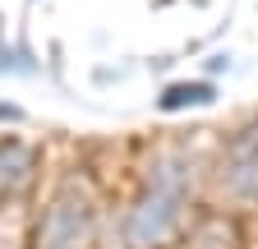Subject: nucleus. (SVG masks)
Here are the masks:
<instances>
[{
  "label": "nucleus",
  "instance_id": "nucleus-1",
  "mask_svg": "<svg viewBox=\"0 0 258 249\" xmlns=\"http://www.w3.org/2000/svg\"><path fill=\"white\" fill-rule=\"evenodd\" d=\"M184 194H189V171L184 162H157L139 203L129 208V240L139 249L161 244L175 226H180V212H184Z\"/></svg>",
  "mask_w": 258,
  "mask_h": 249
},
{
  "label": "nucleus",
  "instance_id": "nucleus-2",
  "mask_svg": "<svg viewBox=\"0 0 258 249\" xmlns=\"http://www.w3.org/2000/svg\"><path fill=\"white\" fill-rule=\"evenodd\" d=\"M92 240V203L79 190H60L42 217L37 249H88Z\"/></svg>",
  "mask_w": 258,
  "mask_h": 249
},
{
  "label": "nucleus",
  "instance_id": "nucleus-3",
  "mask_svg": "<svg viewBox=\"0 0 258 249\" xmlns=\"http://www.w3.org/2000/svg\"><path fill=\"white\" fill-rule=\"evenodd\" d=\"M221 180L231 184V194L258 199V130H240L226 148V171Z\"/></svg>",
  "mask_w": 258,
  "mask_h": 249
},
{
  "label": "nucleus",
  "instance_id": "nucleus-4",
  "mask_svg": "<svg viewBox=\"0 0 258 249\" xmlns=\"http://www.w3.org/2000/svg\"><path fill=\"white\" fill-rule=\"evenodd\" d=\"M28 175H32V152L19 139H0V194L23 190Z\"/></svg>",
  "mask_w": 258,
  "mask_h": 249
},
{
  "label": "nucleus",
  "instance_id": "nucleus-5",
  "mask_svg": "<svg viewBox=\"0 0 258 249\" xmlns=\"http://www.w3.org/2000/svg\"><path fill=\"white\" fill-rule=\"evenodd\" d=\"M212 83H171L166 92H161V111H184V106H203V102H212Z\"/></svg>",
  "mask_w": 258,
  "mask_h": 249
},
{
  "label": "nucleus",
  "instance_id": "nucleus-6",
  "mask_svg": "<svg viewBox=\"0 0 258 249\" xmlns=\"http://www.w3.org/2000/svg\"><path fill=\"white\" fill-rule=\"evenodd\" d=\"M0 120H10V125H19V120H23V111H19V106H10V102H0Z\"/></svg>",
  "mask_w": 258,
  "mask_h": 249
}]
</instances>
